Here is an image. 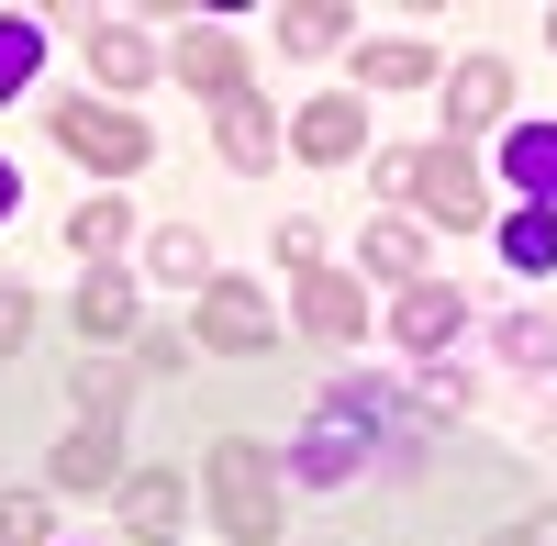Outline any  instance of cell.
I'll return each instance as SVG.
<instances>
[{
    "mask_svg": "<svg viewBox=\"0 0 557 546\" xmlns=\"http://www.w3.org/2000/svg\"><path fill=\"white\" fill-rule=\"evenodd\" d=\"M0 546H45V491H0Z\"/></svg>",
    "mask_w": 557,
    "mask_h": 546,
    "instance_id": "cell-26",
    "label": "cell"
},
{
    "mask_svg": "<svg viewBox=\"0 0 557 546\" xmlns=\"http://www.w3.org/2000/svg\"><path fill=\"white\" fill-rule=\"evenodd\" d=\"M45 480H57V491H112L123 480V424H78L57 458H45Z\"/></svg>",
    "mask_w": 557,
    "mask_h": 546,
    "instance_id": "cell-6",
    "label": "cell"
},
{
    "mask_svg": "<svg viewBox=\"0 0 557 546\" xmlns=\"http://www.w3.org/2000/svg\"><path fill=\"white\" fill-rule=\"evenodd\" d=\"M301 335H323V346H357V335H368V301H357V280L312 268V280H301Z\"/></svg>",
    "mask_w": 557,
    "mask_h": 546,
    "instance_id": "cell-8",
    "label": "cell"
},
{
    "mask_svg": "<svg viewBox=\"0 0 557 546\" xmlns=\"http://www.w3.org/2000/svg\"><path fill=\"white\" fill-rule=\"evenodd\" d=\"M278 157V123H268V101H257V89H235V101H223V167H268Z\"/></svg>",
    "mask_w": 557,
    "mask_h": 546,
    "instance_id": "cell-14",
    "label": "cell"
},
{
    "mask_svg": "<svg viewBox=\"0 0 557 546\" xmlns=\"http://www.w3.org/2000/svg\"><path fill=\"white\" fill-rule=\"evenodd\" d=\"M146 280L157 290H212V246L190 235V223H168V235L146 246Z\"/></svg>",
    "mask_w": 557,
    "mask_h": 546,
    "instance_id": "cell-16",
    "label": "cell"
},
{
    "mask_svg": "<svg viewBox=\"0 0 557 546\" xmlns=\"http://www.w3.org/2000/svg\"><path fill=\"white\" fill-rule=\"evenodd\" d=\"M491 546H557V513H524V524H502Z\"/></svg>",
    "mask_w": 557,
    "mask_h": 546,
    "instance_id": "cell-28",
    "label": "cell"
},
{
    "mask_svg": "<svg viewBox=\"0 0 557 546\" xmlns=\"http://www.w3.org/2000/svg\"><path fill=\"white\" fill-rule=\"evenodd\" d=\"M502 357H513V369H557V324L546 312H513V324H502Z\"/></svg>",
    "mask_w": 557,
    "mask_h": 546,
    "instance_id": "cell-25",
    "label": "cell"
},
{
    "mask_svg": "<svg viewBox=\"0 0 557 546\" xmlns=\"http://www.w3.org/2000/svg\"><path fill=\"white\" fill-rule=\"evenodd\" d=\"M89 67H101V89H146L157 78V45L134 23H101V34H89Z\"/></svg>",
    "mask_w": 557,
    "mask_h": 546,
    "instance_id": "cell-15",
    "label": "cell"
},
{
    "mask_svg": "<svg viewBox=\"0 0 557 546\" xmlns=\"http://www.w3.org/2000/svg\"><path fill=\"white\" fill-rule=\"evenodd\" d=\"M546 34H557V12H546Z\"/></svg>",
    "mask_w": 557,
    "mask_h": 546,
    "instance_id": "cell-30",
    "label": "cell"
},
{
    "mask_svg": "<svg viewBox=\"0 0 557 546\" xmlns=\"http://www.w3.org/2000/svg\"><path fill=\"white\" fill-rule=\"evenodd\" d=\"M112 246H123V201H78V212H67V257H89V268H101Z\"/></svg>",
    "mask_w": 557,
    "mask_h": 546,
    "instance_id": "cell-23",
    "label": "cell"
},
{
    "mask_svg": "<svg viewBox=\"0 0 557 546\" xmlns=\"http://www.w3.org/2000/svg\"><path fill=\"white\" fill-rule=\"evenodd\" d=\"M335 34H346V12H335V0H290V12H278V45H290V57H323Z\"/></svg>",
    "mask_w": 557,
    "mask_h": 546,
    "instance_id": "cell-21",
    "label": "cell"
},
{
    "mask_svg": "<svg viewBox=\"0 0 557 546\" xmlns=\"http://www.w3.org/2000/svg\"><path fill=\"white\" fill-rule=\"evenodd\" d=\"M502 178H513V190L546 212V201H557V123H513V146H502Z\"/></svg>",
    "mask_w": 557,
    "mask_h": 546,
    "instance_id": "cell-12",
    "label": "cell"
},
{
    "mask_svg": "<svg viewBox=\"0 0 557 546\" xmlns=\"http://www.w3.org/2000/svg\"><path fill=\"white\" fill-rule=\"evenodd\" d=\"M123 401H134V380L89 357V369H78V413H89V424H123Z\"/></svg>",
    "mask_w": 557,
    "mask_h": 546,
    "instance_id": "cell-24",
    "label": "cell"
},
{
    "mask_svg": "<svg viewBox=\"0 0 557 546\" xmlns=\"http://www.w3.org/2000/svg\"><path fill=\"white\" fill-rule=\"evenodd\" d=\"M290 146H301L312 167H346V157L368 146V112H357V101H301V123H290Z\"/></svg>",
    "mask_w": 557,
    "mask_h": 546,
    "instance_id": "cell-10",
    "label": "cell"
},
{
    "mask_svg": "<svg viewBox=\"0 0 557 546\" xmlns=\"http://www.w3.org/2000/svg\"><path fill=\"white\" fill-rule=\"evenodd\" d=\"M34 67H45V23L0 12V101H23V89H34Z\"/></svg>",
    "mask_w": 557,
    "mask_h": 546,
    "instance_id": "cell-19",
    "label": "cell"
},
{
    "mask_svg": "<svg viewBox=\"0 0 557 546\" xmlns=\"http://www.w3.org/2000/svg\"><path fill=\"white\" fill-rule=\"evenodd\" d=\"M201 469H212V513H223V535H235V546H278V458H268V446L223 435Z\"/></svg>",
    "mask_w": 557,
    "mask_h": 546,
    "instance_id": "cell-1",
    "label": "cell"
},
{
    "mask_svg": "<svg viewBox=\"0 0 557 546\" xmlns=\"http://www.w3.org/2000/svg\"><path fill=\"white\" fill-rule=\"evenodd\" d=\"M57 146H67L78 167H101V178H134V167L157 157V134L134 123V112H112V101H89V89H78V101L57 112Z\"/></svg>",
    "mask_w": 557,
    "mask_h": 546,
    "instance_id": "cell-3",
    "label": "cell"
},
{
    "mask_svg": "<svg viewBox=\"0 0 557 546\" xmlns=\"http://www.w3.org/2000/svg\"><path fill=\"white\" fill-rule=\"evenodd\" d=\"M268 335H278L268 290H246V280H212L201 290V346L212 357H268Z\"/></svg>",
    "mask_w": 557,
    "mask_h": 546,
    "instance_id": "cell-5",
    "label": "cell"
},
{
    "mask_svg": "<svg viewBox=\"0 0 557 546\" xmlns=\"http://www.w3.org/2000/svg\"><path fill=\"white\" fill-rule=\"evenodd\" d=\"M178 78H190V89H212V101H235V89H246V57H235V34H178Z\"/></svg>",
    "mask_w": 557,
    "mask_h": 546,
    "instance_id": "cell-13",
    "label": "cell"
},
{
    "mask_svg": "<svg viewBox=\"0 0 557 546\" xmlns=\"http://www.w3.org/2000/svg\"><path fill=\"white\" fill-rule=\"evenodd\" d=\"M23 212V178H12V157H0V223H12Z\"/></svg>",
    "mask_w": 557,
    "mask_h": 546,
    "instance_id": "cell-29",
    "label": "cell"
},
{
    "mask_svg": "<svg viewBox=\"0 0 557 546\" xmlns=\"http://www.w3.org/2000/svg\"><path fill=\"white\" fill-rule=\"evenodd\" d=\"M401 201L424 212V223H480L491 201H480V167L457 157V146H424L412 157V178H401Z\"/></svg>",
    "mask_w": 557,
    "mask_h": 546,
    "instance_id": "cell-4",
    "label": "cell"
},
{
    "mask_svg": "<svg viewBox=\"0 0 557 546\" xmlns=\"http://www.w3.org/2000/svg\"><path fill=\"white\" fill-rule=\"evenodd\" d=\"M78 335H89V346L134 335V280H112V268H89V290H78Z\"/></svg>",
    "mask_w": 557,
    "mask_h": 546,
    "instance_id": "cell-17",
    "label": "cell"
},
{
    "mask_svg": "<svg viewBox=\"0 0 557 546\" xmlns=\"http://www.w3.org/2000/svg\"><path fill=\"white\" fill-rule=\"evenodd\" d=\"M23 335H34V301H23V280H0V357H12Z\"/></svg>",
    "mask_w": 557,
    "mask_h": 546,
    "instance_id": "cell-27",
    "label": "cell"
},
{
    "mask_svg": "<svg viewBox=\"0 0 557 546\" xmlns=\"http://www.w3.org/2000/svg\"><path fill=\"white\" fill-rule=\"evenodd\" d=\"M357 257L380 268V280L412 290V280H424V223H368V246H357Z\"/></svg>",
    "mask_w": 557,
    "mask_h": 546,
    "instance_id": "cell-18",
    "label": "cell"
},
{
    "mask_svg": "<svg viewBox=\"0 0 557 546\" xmlns=\"http://www.w3.org/2000/svg\"><path fill=\"white\" fill-rule=\"evenodd\" d=\"M368 413H380V390H368V380H346V390H335V401H323V413L301 424L290 469H301V480H323V491H346V480L368 469Z\"/></svg>",
    "mask_w": 557,
    "mask_h": 546,
    "instance_id": "cell-2",
    "label": "cell"
},
{
    "mask_svg": "<svg viewBox=\"0 0 557 546\" xmlns=\"http://www.w3.org/2000/svg\"><path fill=\"white\" fill-rule=\"evenodd\" d=\"M391 324H401V346H412V357H446V335L469 324V301H457L446 280H412V290H401V312H391Z\"/></svg>",
    "mask_w": 557,
    "mask_h": 546,
    "instance_id": "cell-7",
    "label": "cell"
},
{
    "mask_svg": "<svg viewBox=\"0 0 557 546\" xmlns=\"http://www.w3.org/2000/svg\"><path fill=\"white\" fill-rule=\"evenodd\" d=\"M502 257H513L524 280H546V268H557V212H513V223H502Z\"/></svg>",
    "mask_w": 557,
    "mask_h": 546,
    "instance_id": "cell-20",
    "label": "cell"
},
{
    "mask_svg": "<svg viewBox=\"0 0 557 546\" xmlns=\"http://www.w3.org/2000/svg\"><path fill=\"white\" fill-rule=\"evenodd\" d=\"M502 101H513V67H502V57H469V67L446 78V123H457V134L502 123Z\"/></svg>",
    "mask_w": 557,
    "mask_h": 546,
    "instance_id": "cell-11",
    "label": "cell"
},
{
    "mask_svg": "<svg viewBox=\"0 0 557 546\" xmlns=\"http://www.w3.org/2000/svg\"><path fill=\"white\" fill-rule=\"evenodd\" d=\"M357 78H368V89H412V78H435V57L391 34V45H368V57H357Z\"/></svg>",
    "mask_w": 557,
    "mask_h": 546,
    "instance_id": "cell-22",
    "label": "cell"
},
{
    "mask_svg": "<svg viewBox=\"0 0 557 546\" xmlns=\"http://www.w3.org/2000/svg\"><path fill=\"white\" fill-rule=\"evenodd\" d=\"M123 524L146 535V546H168L178 524H190V491H178V469H134V480H123Z\"/></svg>",
    "mask_w": 557,
    "mask_h": 546,
    "instance_id": "cell-9",
    "label": "cell"
}]
</instances>
